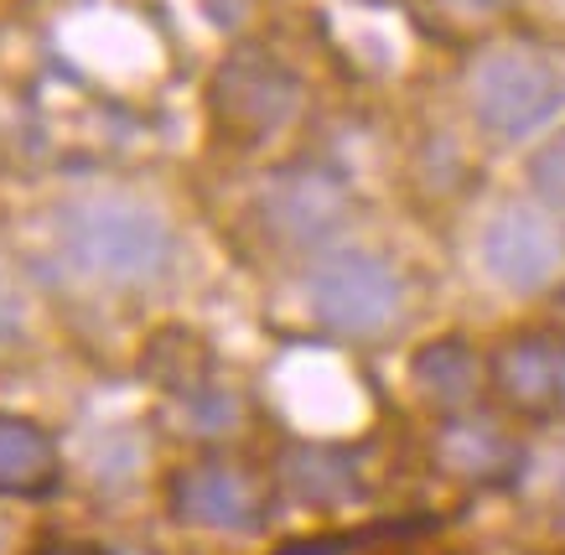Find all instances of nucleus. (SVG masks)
I'll return each instance as SVG.
<instances>
[{"label": "nucleus", "instance_id": "15", "mask_svg": "<svg viewBox=\"0 0 565 555\" xmlns=\"http://www.w3.org/2000/svg\"><path fill=\"white\" fill-rule=\"evenodd\" d=\"M36 555H109V551L88 545V540H52V545H42Z\"/></svg>", "mask_w": 565, "mask_h": 555}, {"label": "nucleus", "instance_id": "2", "mask_svg": "<svg viewBox=\"0 0 565 555\" xmlns=\"http://www.w3.org/2000/svg\"><path fill=\"white\" fill-rule=\"evenodd\" d=\"M467 99H472V115L488 136L524 140L561 115L565 78L534 47H493L467 78Z\"/></svg>", "mask_w": 565, "mask_h": 555}, {"label": "nucleus", "instance_id": "13", "mask_svg": "<svg viewBox=\"0 0 565 555\" xmlns=\"http://www.w3.org/2000/svg\"><path fill=\"white\" fill-rule=\"evenodd\" d=\"M530 188L545 198L550 209H565V130L530 157Z\"/></svg>", "mask_w": 565, "mask_h": 555}, {"label": "nucleus", "instance_id": "7", "mask_svg": "<svg viewBox=\"0 0 565 555\" xmlns=\"http://www.w3.org/2000/svg\"><path fill=\"white\" fill-rule=\"evenodd\" d=\"M493 384L524 416H550L565 405V343L555 338H514L498 348Z\"/></svg>", "mask_w": 565, "mask_h": 555}, {"label": "nucleus", "instance_id": "6", "mask_svg": "<svg viewBox=\"0 0 565 555\" xmlns=\"http://www.w3.org/2000/svg\"><path fill=\"white\" fill-rule=\"evenodd\" d=\"M482 265L509 291H540L561 270V234L530 209H503L482 228Z\"/></svg>", "mask_w": 565, "mask_h": 555}, {"label": "nucleus", "instance_id": "3", "mask_svg": "<svg viewBox=\"0 0 565 555\" xmlns=\"http://www.w3.org/2000/svg\"><path fill=\"white\" fill-rule=\"evenodd\" d=\"M307 301L311 317L338 338H379L394 328L399 317V276L390 265L369 255V249H343V255H327L317 260L307 280Z\"/></svg>", "mask_w": 565, "mask_h": 555}, {"label": "nucleus", "instance_id": "1", "mask_svg": "<svg viewBox=\"0 0 565 555\" xmlns=\"http://www.w3.org/2000/svg\"><path fill=\"white\" fill-rule=\"evenodd\" d=\"M57 244L73 260V270L115 291H136L151 286L172 270V228L156 209L136 198H115V192H94V198H73L57 213Z\"/></svg>", "mask_w": 565, "mask_h": 555}, {"label": "nucleus", "instance_id": "8", "mask_svg": "<svg viewBox=\"0 0 565 555\" xmlns=\"http://www.w3.org/2000/svg\"><path fill=\"white\" fill-rule=\"evenodd\" d=\"M482 359L478 348L462 338H436L411 359V384L415 395L436 405V410H467L482 395Z\"/></svg>", "mask_w": 565, "mask_h": 555}, {"label": "nucleus", "instance_id": "10", "mask_svg": "<svg viewBox=\"0 0 565 555\" xmlns=\"http://www.w3.org/2000/svg\"><path fill=\"white\" fill-rule=\"evenodd\" d=\"M436 462L467 483H498L519 468V447L493 420H451L436 436Z\"/></svg>", "mask_w": 565, "mask_h": 555}, {"label": "nucleus", "instance_id": "5", "mask_svg": "<svg viewBox=\"0 0 565 555\" xmlns=\"http://www.w3.org/2000/svg\"><path fill=\"white\" fill-rule=\"evenodd\" d=\"M172 514L198 524V530L255 535L259 524H265V488H259L255 472L228 468V462L182 468L172 478Z\"/></svg>", "mask_w": 565, "mask_h": 555}, {"label": "nucleus", "instance_id": "14", "mask_svg": "<svg viewBox=\"0 0 565 555\" xmlns=\"http://www.w3.org/2000/svg\"><path fill=\"white\" fill-rule=\"evenodd\" d=\"M21 332V296L11 291V280L0 276V343H11Z\"/></svg>", "mask_w": 565, "mask_h": 555}, {"label": "nucleus", "instance_id": "12", "mask_svg": "<svg viewBox=\"0 0 565 555\" xmlns=\"http://www.w3.org/2000/svg\"><path fill=\"white\" fill-rule=\"evenodd\" d=\"M280 483L291 488L301 503H343L353 499V488H359V472L348 462L343 451L332 447H291L286 457V468H280Z\"/></svg>", "mask_w": 565, "mask_h": 555}, {"label": "nucleus", "instance_id": "4", "mask_svg": "<svg viewBox=\"0 0 565 555\" xmlns=\"http://www.w3.org/2000/svg\"><path fill=\"white\" fill-rule=\"evenodd\" d=\"M353 218V198L332 172L322 167H291L265 182L259 192V224L265 234L291 249H317L332 244Z\"/></svg>", "mask_w": 565, "mask_h": 555}, {"label": "nucleus", "instance_id": "11", "mask_svg": "<svg viewBox=\"0 0 565 555\" xmlns=\"http://www.w3.org/2000/svg\"><path fill=\"white\" fill-rule=\"evenodd\" d=\"M218 105L234 115V125H239V130H249V136H265V130H275V125L291 115L296 88H291V78H286V73L244 63V68H228V73H223Z\"/></svg>", "mask_w": 565, "mask_h": 555}, {"label": "nucleus", "instance_id": "9", "mask_svg": "<svg viewBox=\"0 0 565 555\" xmlns=\"http://www.w3.org/2000/svg\"><path fill=\"white\" fill-rule=\"evenodd\" d=\"M63 478L57 447L36 420L0 416V493L6 499H42Z\"/></svg>", "mask_w": 565, "mask_h": 555}]
</instances>
